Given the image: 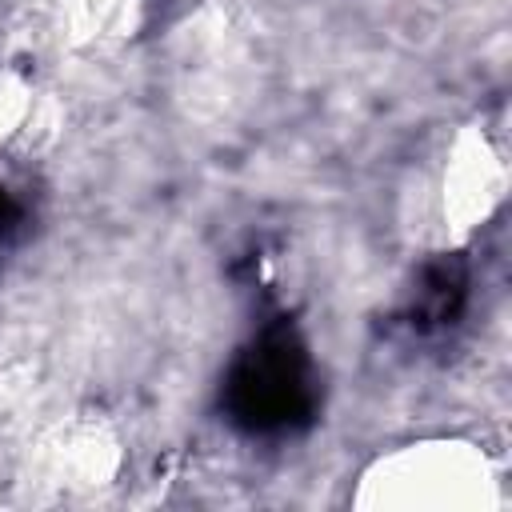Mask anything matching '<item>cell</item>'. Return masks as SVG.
Here are the masks:
<instances>
[{
  "instance_id": "cell-1",
  "label": "cell",
  "mask_w": 512,
  "mask_h": 512,
  "mask_svg": "<svg viewBox=\"0 0 512 512\" xmlns=\"http://www.w3.org/2000/svg\"><path fill=\"white\" fill-rule=\"evenodd\" d=\"M500 480L488 452L460 436H424L380 452L356 480L360 512H488Z\"/></svg>"
},
{
  "instance_id": "cell-2",
  "label": "cell",
  "mask_w": 512,
  "mask_h": 512,
  "mask_svg": "<svg viewBox=\"0 0 512 512\" xmlns=\"http://www.w3.org/2000/svg\"><path fill=\"white\" fill-rule=\"evenodd\" d=\"M504 192H508V164L496 140L476 120L460 124L436 172V224L444 244L472 240L496 216Z\"/></svg>"
},
{
  "instance_id": "cell-3",
  "label": "cell",
  "mask_w": 512,
  "mask_h": 512,
  "mask_svg": "<svg viewBox=\"0 0 512 512\" xmlns=\"http://www.w3.org/2000/svg\"><path fill=\"white\" fill-rule=\"evenodd\" d=\"M36 460L44 480L60 484L64 492L88 496V492H104L120 476L124 440L116 424L104 420L100 412H72L40 436Z\"/></svg>"
},
{
  "instance_id": "cell-4",
  "label": "cell",
  "mask_w": 512,
  "mask_h": 512,
  "mask_svg": "<svg viewBox=\"0 0 512 512\" xmlns=\"http://www.w3.org/2000/svg\"><path fill=\"white\" fill-rule=\"evenodd\" d=\"M144 24V0H56L52 32L76 56H108Z\"/></svg>"
},
{
  "instance_id": "cell-5",
  "label": "cell",
  "mask_w": 512,
  "mask_h": 512,
  "mask_svg": "<svg viewBox=\"0 0 512 512\" xmlns=\"http://www.w3.org/2000/svg\"><path fill=\"white\" fill-rule=\"evenodd\" d=\"M44 92L16 68H0V148L32 140L44 128Z\"/></svg>"
}]
</instances>
